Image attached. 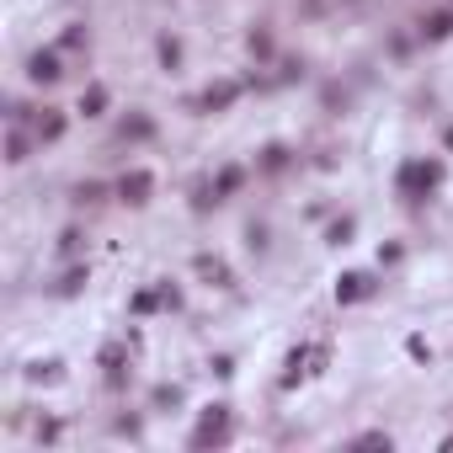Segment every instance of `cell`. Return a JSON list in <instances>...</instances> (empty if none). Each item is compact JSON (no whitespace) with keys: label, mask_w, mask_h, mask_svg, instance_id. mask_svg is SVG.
Instances as JSON below:
<instances>
[{"label":"cell","mask_w":453,"mask_h":453,"mask_svg":"<svg viewBox=\"0 0 453 453\" xmlns=\"http://www.w3.org/2000/svg\"><path fill=\"white\" fill-rule=\"evenodd\" d=\"M118 192H123L128 203H145V192H149V176H145V171H134V176H123V187H118Z\"/></svg>","instance_id":"cell-1"},{"label":"cell","mask_w":453,"mask_h":453,"mask_svg":"<svg viewBox=\"0 0 453 453\" xmlns=\"http://www.w3.org/2000/svg\"><path fill=\"white\" fill-rule=\"evenodd\" d=\"M32 81H59V59L54 54H32Z\"/></svg>","instance_id":"cell-2"},{"label":"cell","mask_w":453,"mask_h":453,"mask_svg":"<svg viewBox=\"0 0 453 453\" xmlns=\"http://www.w3.org/2000/svg\"><path fill=\"white\" fill-rule=\"evenodd\" d=\"M102 107H107V91H102V85H91V91L81 96V112L91 118V112H102Z\"/></svg>","instance_id":"cell-3"}]
</instances>
